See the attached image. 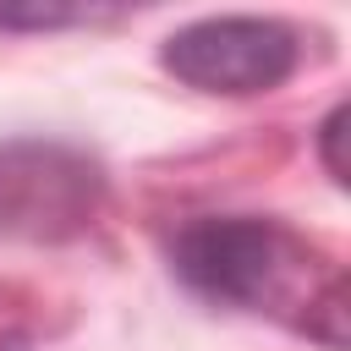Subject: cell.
Wrapping results in <instances>:
<instances>
[{"label": "cell", "instance_id": "6da1fadb", "mask_svg": "<svg viewBox=\"0 0 351 351\" xmlns=\"http://www.w3.org/2000/svg\"><path fill=\"white\" fill-rule=\"evenodd\" d=\"M170 263L208 302L269 313L285 329L318 340L324 351L351 346L346 269L324 258L318 247H307L280 219H252V214L192 219L170 241Z\"/></svg>", "mask_w": 351, "mask_h": 351}, {"label": "cell", "instance_id": "7a4b0ae2", "mask_svg": "<svg viewBox=\"0 0 351 351\" xmlns=\"http://www.w3.org/2000/svg\"><path fill=\"white\" fill-rule=\"evenodd\" d=\"M104 208V170L71 143L11 137L0 143V230L27 241L82 236Z\"/></svg>", "mask_w": 351, "mask_h": 351}, {"label": "cell", "instance_id": "3957f363", "mask_svg": "<svg viewBox=\"0 0 351 351\" xmlns=\"http://www.w3.org/2000/svg\"><path fill=\"white\" fill-rule=\"evenodd\" d=\"M165 71L203 93H269L296 71V33L269 16H203L165 38Z\"/></svg>", "mask_w": 351, "mask_h": 351}, {"label": "cell", "instance_id": "277c9868", "mask_svg": "<svg viewBox=\"0 0 351 351\" xmlns=\"http://www.w3.org/2000/svg\"><path fill=\"white\" fill-rule=\"evenodd\" d=\"M44 329V302L16 285V280H0V351H27Z\"/></svg>", "mask_w": 351, "mask_h": 351}, {"label": "cell", "instance_id": "5b68a950", "mask_svg": "<svg viewBox=\"0 0 351 351\" xmlns=\"http://www.w3.org/2000/svg\"><path fill=\"white\" fill-rule=\"evenodd\" d=\"M346 121H351V110L346 104H335L329 115H324V126H318V159H324V170H329V181H346Z\"/></svg>", "mask_w": 351, "mask_h": 351}, {"label": "cell", "instance_id": "8992f818", "mask_svg": "<svg viewBox=\"0 0 351 351\" xmlns=\"http://www.w3.org/2000/svg\"><path fill=\"white\" fill-rule=\"evenodd\" d=\"M66 22H88V11H55V5H33V11H0V27H66Z\"/></svg>", "mask_w": 351, "mask_h": 351}]
</instances>
